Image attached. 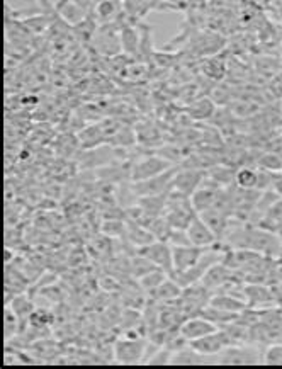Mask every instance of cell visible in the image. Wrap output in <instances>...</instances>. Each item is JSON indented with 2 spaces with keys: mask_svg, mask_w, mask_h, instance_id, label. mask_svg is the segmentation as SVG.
<instances>
[{
  "mask_svg": "<svg viewBox=\"0 0 282 369\" xmlns=\"http://www.w3.org/2000/svg\"><path fill=\"white\" fill-rule=\"evenodd\" d=\"M102 233L110 235V237H126V222L119 218L106 220L102 225Z\"/></svg>",
  "mask_w": 282,
  "mask_h": 369,
  "instance_id": "27",
  "label": "cell"
},
{
  "mask_svg": "<svg viewBox=\"0 0 282 369\" xmlns=\"http://www.w3.org/2000/svg\"><path fill=\"white\" fill-rule=\"evenodd\" d=\"M264 364L267 366H282V344H270L264 351Z\"/></svg>",
  "mask_w": 282,
  "mask_h": 369,
  "instance_id": "28",
  "label": "cell"
},
{
  "mask_svg": "<svg viewBox=\"0 0 282 369\" xmlns=\"http://www.w3.org/2000/svg\"><path fill=\"white\" fill-rule=\"evenodd\" d=\"M148 341L138 337L117 338L113 347V354L116 363L119 364H143L144 351H147Z\"/></svg>",
  "mask_w": 282,
  "mask_h": 369,
  "instance_id": "2",
  "label": "cell"
},
{
  "mask_svg": "<svg viewBox=\"0 0 282 369\" xmlns=\"http://www.w3.org/2000/svg\"><path fill=\"white\" fill-rule=\"evenodd\" d=\"M260 363L264 364V352L247 344L228 345L223 352L216 356V364H228V366H247V364Z\"/></svg>",
  "mask_w": 282,
  "mask_h": 369,
  "instance_id": "1",
  "label": "cell"
},
{
  "mask_svg": "<svg viewBox=\"0 0 282 369\" xmlns=\"http://www.w3.org/2000/svg\"><path fill=\"white\" fill-rule=\"evenodd\" d=\"M119 22V21H117ZM121 24V47L126 56H135L140 53V29L129 22H119Z\"/></svg>",
  "mask_w": 282,
  "mask_h": 369,
  "instance_id": "17",
  "label": "cell"
},
{
  "mask_svg": "<svg viewBox=\"0 0 282 369\" xmlns=\"http://www.w3.org/2000/svg\"><path fill=\"white\" fill-rule=\"evenodd\" d=\"M219 327L215 322H211L209 318L203 317V315H192V317L185 318L184 322L179 327V332L182 337L188 338L189 342L197 341V338L208 336V334L216 332Z\"/></svg>",
  "mask_w": 282,
  "mask_h": 369,
  "instance_id": "9",
  "label": "cell"
},
{
  "mask_svg": "<svg viewBox=\"0 0 282 369\" xmlns=\"http://www.w3.org/2000/svg\"><path fill=\"white\" fill-rule=\"evenodd\" d=\"M258 167L267 170H272V172H282V155L279 151H269L258 157Z\"/></svg>",
  "mask_w": 282,
  "mask_h": 369,
  "instance_id": "25",
  "label": "cell"
},
{
  "mask_svg": "<svg viewBox=\"0 0 282 369\" xmlns=\"http://www.w3.org/2000/svg\"><path fill=\"white\" fill-rule=\"evenodd\" d=\"M172 366H197V364H215V359L209 356H204L199 351H196L194 347L181 349L174 354L172 357Z\"/></svg>",
  "mask_w": 282,
  "mask_h": 369,
  "instance_id": "16",
  "label": "cell"
},
{
  "mask_svg": "<svg viewBox=\"0 0 282 369\" xmlns=\"http://www.w3.org/2000/svg\"><path fill=\"white\" fill-rule=\"evenodd\" d=\"M243 298L247 306L251 310H264V308L274 306V295L269 288L260 286V283H250L243 286Z\"/></svg>",
  "mask_w": 282,
  "mask_h": 369,
  "instance_id": "13",
  "label": "cell"
},
{
  "mask_svg": "<svg viewBox=\"0 0 282 369\" xmlns=\"http://www.w3.org/2000/svg\"><path fill=\"white\" fill-rule=\"evenodd\" d=\"M136 254L147 257L148 261L154 262L158 269H163L172 276L174 274V256H172V245L169 242L155 240L148 245L141 247L136 250Z\"/></svg>",
  "mask_w": 282,
  "mask_h": 369,
  "instance_id": "5",
  "label": "cell"
},
{
  "mask_svg": "<svg viewBox=\"0 0 282 369\" xmlns=\"http://www.w3.org/2000/svg\"><path fill=\"white\" fill-rule=\"evenodd\" d=\"M221 192L219 186H216L215 182L209 181L208 177L204 179L203 184L196 189V192L190 196V203H192L194 211L199 215V213L206 211V209L215 206V203L218 201V196Z\"/></svg>",
  "mask_w": 282,
  "mask_h": 369,
  "instance_id": "10",
  "label": "cell"
},
{
  "mask_svg": "<svg viewBox=\"0 0 282 369\" xmlns=\"http://www.w3.org/2000/svg\"><path fill=\"white\" fill-rule=\"evenodd\" d=\"M169 276L170 274L167 271H163V269H155V271L144 274L143 277H140L138 286L148 295V293H151L154 289H157L160 284H162Z\"/></svg>",
  "mask_w": 282,
  "mask_h": 369,
  "instance_id": "23",
  "label": "cell"
},
{
  "mask_svg": "<svg viewBox=\"0 0 282 369\" xmlns=\"http://www.w3.org/2000/svg\"><path fill=\"white\" fill-rule=\"evenodd\" d=\"M174 351H170L169 347H165V345H162V347L158 349L157 352L154 354V356L148 359L147 364H158V366H165V364H170L172 363V357H174Z\"/></svg>",
  "mask_w": 282,
  "mask_h": 369,
  "instance_id": "30",
  "label": "cell"
},
{
  "mask_svg": "<svg viewBox=\"0 0 282 369\" xmlns=\"http://www.w3.org/2000/svg\"><path fill=\"white\" fill-rule=\"evenodd\" d=\"M160 3H162L160 0H123L121 7H123V16L126 17L124 22L140 24L151 10L158 9Z\"/></svg>",
  "mask_w": 282,
  "mask_h": 369,
  "instance_id": "12",
  "label": "cell"
},
{
  "mask_svg": "<svg viewBox=\"0 0 282 369\" xmlns=\"http://www.w3.org/2000/svg\"><path fill=\"white\" fill-rule=\"evenodd\" d=\"M155 269H158L157 265H155L151 261H148L147 257L140 256V254H136V257L131 259V264H129V272H131L136 279L143 277L144 274L155 271Z\"/></svg>",
  "mask_w": 282,
  "mask_h": 369,
  "instance_id": "24",
  "label": "cell"
},
{
  "mask_svg": "<svg viewBox=\"0 0 282 369\" xmlns=\"http://www.w3.org/2000/svg\"><path fill=\"white\" fill-rule=\"evenodd\" d=\"M170 167H174V163H170L167 158H163L158 154L143 155L138 161L131 162V182H141L151 179L158 174L165 172Z\"/></svg>",
  "mask_w": 282,
  "mask_h": 369,
  "instance_id": "3",
  "label": "cell"
},
{
  "mask_svg": "<svg viewBox=\"0 0 282 369\" xmlns=\"http://www.w3.org/2000/svg\"><path fill=\"white\" fill-rule=\"evenodd\" d=\"M209 305L213 308H218L221 311H228V313H242V311H245L247 308H249L245 300L238 298V296L226 291L215 293V295L211 296V300H209Z\"/></svg>",
  "mask_w": 282,
  "mask_h": 369,
  "instance_id": "14",
  "label": "cell"
},
{
  "mask_svg": "<svg viewBox=\"0 0 282 369\" xmlns=\"http://www.w3.org/2000/svg\"><path fill=\"white\" fill-rule=\"evenodd\" d=\"M179 165L170 167L165 172L158 174V176L147 179V181L141 182H133V188H135V192L138 197L144 196H160V194H167L172 189V182L175 174H177Z\"/></svg>",
  "mask_w": 282,
  "mask_h": 369,
  "instance_id": "4",
  "label": "cell"
},
{
  "mask_svg": "<svg viewBox=\"0 0 282 369\" xmlns=\"http://www.w3.org/2000/svg\"><path fill=\"white\" fill-rule=\"evenodd\" d=\"M209 247H197L189 243V245H175L172 247V256H174V274L175 272H184L188 269L196 265L201 261V257L204 256L206 250Z\"/></svg>",
  "mask_w": 282,
  "mask_h": 369,
  "instance_id": "8",
  "label": "cell"
},
{
  "mask_svg": "<svg viewBox=\"0 0 282 369\" xmlns=\"http://www.w3.org/2000/svg\"><path fill=\"white\" fill-rule=\"evenodd\" d=\"M3 329H6V341L16 337L19 329V315L9 305H6V315H3Z\"/></svg>",
  "mask_w": 282,
  "mask_h": 369,
  "instance_id": "26",
  "label": "cell"
},
{
  "mask_svg": "<svg viewBox=\"0 0 282 369\" xmlns=\"http://www.w3.org/2000/svg\"><path fill=\"white\" fill-rule=\"evenodd\" d=\"M216 113V104L213 99H201V101L194 102V104H190L189 108V114L192 120L196 121H208L211 120L213 116H215Z\"/></svg>",
  "mask_w": 282,
  "mask_h": 369,
  "instance_id": "21",
  "label": "cell"
},
{
  "mask_svg": "<svg viewBox=\"0 0 282 369\" xmlns=\"http://www.w3.org/2000/svg\"><path fill=\"white\" fill-rule=\"evenodd\" d=\"M185 231H188V237L192 245L215 247L216 243H219L215 231L208 227V223H206L199 215L194 216L192 222H190L189 227L185 228Z\"/></svg>",
  "mask_w": 282,
  "mask_h": 369,
  "instance_id": "11",
  "label": "cell"
},
{
  "mask_svg": "<svg viewBox=\"0 0 282 369\" xmlns=\"http://www.w3.org/2000/svg\"><path fill=\"white\" fill-rule=\"evenodd\" d=\"M136 140L143 147L155 148V150L163 145V138L158 128L151 126V124H136Z\"/></svg>",
  "mask_w": 282,
  "mask_h": 369,
  "instance_id": "20",
  "label": "cell"
},
{
  "mask_svg": "<svg viewBox=\"0 0 282 369\" xmlns=\"http://www.w3.org/2000/svg\"><path fill=\"white\" fill-rule=\"evenodd\" d=\"M10 308H13L14 311L19 315V318H24L28 317V315H31V310H33V305L29 300H26L24 296L19 295V296H14V302L13 305H9Z\"/></svg>",
  "mask_w": 282,
  "mask_h": 369,
  "instance_id": "29",
  "label": "cell"
},
{
  "mask_svg": "<svg viewBox=\"0 0 282 369\" xmlns=\"http://www.w3.org/2000/svg\"><path fill=\"white\" fill-rule=\"evenodd\" d=\"M182 289L184 288H182L172 276H169L157 289L148 293V298L154 300V302H157V303H172L175 302V300L181 298Z\"/></svg>",
  "mask_w": 282,
  "mask_h": 369,
  "instance_id": "15",
  "label": "cell"
},
{
  "mask_svg": "<svg viewBox=\"0 0 282 369\" xmlns=\"http://www.w3.org/2000/svg\"><path fill=\"white\" fill-rule=\"evenodd\" d=\"M204 179H206V170L179 165V170L177 174H175L172 182V189L190 197L194 192H196V189L203 184Z\"/></svg>",
  "mask_w": 282,
  "mask_h": 369,
  "instance_id": "6",
  "label": "cell"
},
{
  "mask_svg": "<svg viewBox=\"0 0 282 369\" xmlns=\"http://www.w3.org/2000/svg\"><path fill=\"white\" fill-rule=\"evenodd\" d=\"M189 345L196 349V351H199L201 354H204V356L213 357L216 364V356H218L219 352H223L228 345H231V341L223 329H218L216 332L208 334V336L197 338V341L189 342Z\"/></svg>",
  "mask_w": 282,
  "mask_h": 369,
  "instance_id": "7",
  "label": "cell"
},
{
  "mask_svg": "<svg viewBox=\"0 0 282 369\" xmlns=\"http://www.w3.org/2000/svg\"><path fill=\"white\" fill-rule=\"evenodd\" d=\"M55 6L60 16H62L70 26H77L78 22H82L83 19L90 14V13H87L85 9H82L78 3H75L74 0H58Z\"/></svg>",
  "mask_w": 282,
  "mask_h": 369,
  "instance_id": "18",
  "label": "cell"
},
{
  "mask_svg": "<svg viewBox=\"0 0 282 369\" xmlns=\"http://www.w3.org/2000/svg\"><path fill=\"white\" fill-rule=\"evenodd\" d=\"M235 184L240 189H257L258 186V169L254 167H238L235 176Z\"/></svg>",
  "mask_w": 282,
  "mask_h": 369,
  "instance_id": "22",
  "label": "cell"
},
{
  "mask_svg": "<svg viewBox=\"0 0 282 369\" xmlns=\"http://www.w3.org/2000/svg\"><path fill=\"white\" fill-rule=\"evenodd\" d=\"M78 142L80 147L85 148V150L102 147L106 143V135L101 124H90V126H85L82 131H78Z\"/></svg>",
  "mask_w": 282,
  "mask_h": 369,
  "instance_id": "19",
  "label": "cell"
}]
</instances>
